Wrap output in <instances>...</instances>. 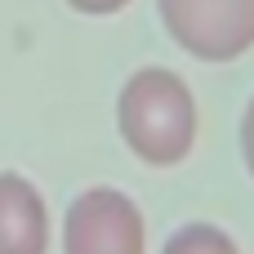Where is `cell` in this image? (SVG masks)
I'll use <instances>...</instances> for the list:
<instances>
[{
	"mask_svg": "<svg viewBox=\"0 0 254 254\" xmlns=\"http://www.w3.org/2000/svg\"><path fill=\"white\" fill-rule=\"evenodd\" d=\"M125 147L147 165H179L196 143V98L170 67H143L116 98Z\"/></svg>",
	"mask_w": 254,
	"mask_h": 254,
	"instance_id": "obj_1",
	"label": "cell"
},
{
	"mask_svg": "<svg viewBox=\"0 0 254 254\" xmlns=\"http://www.w3.org/2000/svg\"><path fill=\"white\" fill-rule=\"evenodd\" d=\"M165 31L201 63H232L254 45V0H156Z\"/></svg>",
	"mask_w": 254,
	"mask_h": 254,
	"instance_id": "obj_2",
	"label": "cell"
},
{
	"mask_svg": "<svg viewBox=\"0 0 254 254\" xmlns=\"http://www.w3.org/2000/svg\"><path fill=\"white\" fill-rule=\"evenodd\" d=\"M67 254H143L147 232L138 205L116 188H89L67 205L63 219Z\"/></svg>",
	"mask_w": 254,
	"mask_h": 254,
	"instance_id": "obj_3",
	"label": "cell"
},
{
	"mask_svg": "<svg viewBox=\"0 0 254 254\" xmlns=\"http://www.w3.org/2000/svg\"><path fill=\"white\" fill-rule=\"evenodd\" d=\"M49 250V210L45 196L13 170L0 174V254Z\"/></svg>",
	"mask_w": 254,
	"mask_h": 254,
	"instance_id": "obj_4",
	"label": "cell"
},
{
	"mask_svg": "<svg viewBox=\"0 0 254 254\" xmlns=\"http://www.w3.org/2000/svg\"><path fill=\"white\" fill-rule=\"evenodd\" d=\"M161 254H237V246H232V237L219 232L214 223H188V228H179V232L165 241Z\"/></svg>",
	"mask_w": 254,
	"mask_h": 254,
	"instance_id": "obj_5",
	"label": "cell"
},
{
	"mask_svg": "<svg viewBox=\"0 0 254 254\" xmlns=\"http://www.w3.org/2000/svg\"><path fill=\"white\" fill-rule=\"evenodd\" d=\"M241 156H246V170L254 174V98L246 107V116H241Z\"/></svg>",
	"mask_w": 254,
	"mask_h": 254,
	"instance_id": "obj_6",
	"label": "cell"
},
{
	"mask_svg": "<svg viewBox=\"0 0 254 254\" xmlns=\"http://www.w3.org/2000/svg\"><path fill=\"white\" fill-rule=\"evenodd\" d=\"M71 9H80V13H116V9H125L129 0H67Z\"/></svg>",
	"mask_w": 254,
	"mask_h": 254,
	"instance_id": "obj_7",
	"label": "cell"
}]
</instances>
